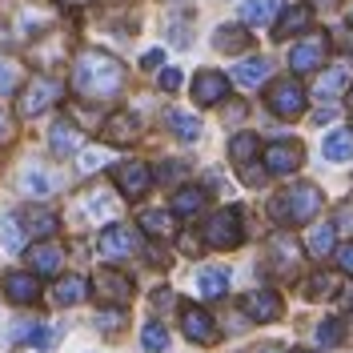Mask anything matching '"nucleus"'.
I'll return each mask as SVG.
<instances>
[{
	"instance_id": "nucleus-1",
	"label": "nucleus",
	"mask_w": 353,
	"mask_h": 353,
	"mask_svg": "<svg viewBox=\"0 0 353 353\" xmlns=\"http://www.w3.org/2000/svg\"><path fill=\"white\" fill-rule=\"evenodd\" d=\"M72 88L81 97H88V101H109V97H117L125 88V65L112 52L88 48L72 65Z\"/></svg>"
},
{
	"instance_id": "nucleus-2",
	"label": "nucleus",
	"mask_w": 353,
	"mask_h": 353,
	"mask_svg": "<svg viewBox=\"0 0 353 353\" xmlns=\"http://www.w3.org/2000/svg\"><path fill=\"white\" fill-rule=\"evenodd\" d=\"M317 213H321V189L309 185V181L289 185L285 193L273 201V217L285 221V225H305V221H313Z\"/></svg>"
},
{
	"instance_id": "nucleus-3",
	"label": "nucleus",
	"mask_w": 353,
	"mask_h": 353,
	"mask_svg": "<svg viewBox=\"0 0 353 353\" xmlns=\"http://www.w3.org/2000/svg\"><path fill=\"white\" fill-rule=\"evenodd\" d=\"M65 97V85L61 81H52V77H32L24 92L17 97V112L21 117H41L44 109H52L57 101Z\"/></svg>"
},
{
	"instance_id": "nucleus-4",
	"label": "nucleus",
	"mask_w": 353,
	"mask_h": 353,
	"mask_svg": "<svg viewBox=\"0 0 353 353\" xmlns=\"http://www.w3.org/2000/svg\"><path fill=\"white\" fill-rule=\"evenodd\" d=\"M241 237V209H221L205 221V245H213V249H237Z\"/></svg>"
},
{
	"instance_id": "nucleus-5",
	"label": "nucleus",
	"mask_w": 353,
	"mask_h": 353,
	"mask_svg": "<svg viewBox=\"0 0 353 353\" xmlns=\"http://www.w3.org/2000/svg\"><path fill=\"white\" fill-rule=\"evenodd\" d=\"M97 249H101L105 261H125V257H132L141 249V233L132 225H109V229H101Z\"/></svg>"
},
{
	"instance_id": "nucleus-6",
	"label": "nucleus",
	"mask_w": 353,
	"mask_h": 353,
	"mask_svg": "<svg viewBox=\"0 0 353 353\" xmlns=\"http://www.w3.org/2000/svg\"><path fill=\"white\" fill-rule=\"evenodd\" d=\"M265 101H269L273 117H281V121H297V117L305 112V92H301L297 81H277V85L269 88Z\"/></svg>"
},
{
	"instance_id": "nucleus-7",
	"label": "nucleus",
	"mask_w": 353,
	"mask_h": 353,
	"mask_svg": "<svg viewBox=\"0 0 353 353\" xmlns=\"http://www.w3.org/2000/svg\"><path fill=\"white\" fill-rule=\"evenodd\" d=\"M112 181H117V189L125 193V197H145L149 193V185H153V169L145 165V161H121L117 169H112Z\"/></svg>"
},
{
	"instance_id": "nucleus-8",
	"label": "nucleus",
	"mask_w": 353,
	"mask_h": 353,
	"mask_svg": "<svg viewBox=\"0 0 353 353\" xmlns=\"http://www.w3.org/2000/svg\"><path fill=\"white\" fill-rule=\"evenodd\" d=\"M225 92H229V77L217 72V68H201L197 77H193V101H197L201 109L221 105V101H225Z\"/></svg>"
},
{
	"instance_id": "nucleus-9",
	"label": "nucleus",
	"mask_w": 353,
	"mask_h": 353,
	"mask_svg": "<svg viewBox=\"0 0 353 353\" xmlns=\"http://www.w3.org/2000/svg\"><path fill=\"white\" fill-rule=\"evenodd\" d=\"M325 48H330V37H321V32H313L305 41L293 44V52H289V65L293 72H313V68L325 61Z\"/></svg>"
},
{
	"instance_id": "nucleus-10",
	"label": "nucleus",
	"mask_w": 353,
	"mask_h": 353,
	"mask_svg": "<svg viewBox=\"0 0 353 353\" xmlns=\"http://www.w3.org/2000/svg\"><path fill=\"white\" fill-rule=\"evenodd\" d=\"M301 161H305L301 145H293V141H277V145H269V149H265V173L285 176V173H293Z\"/></svg>"
},
{
	"instance_id": "nucleus-11",
	"label": "nucleus",
	"mask_w": 353,
	"mask_h": 353,
	"mask_svg": "<svg viewBox=\"0 0 353 353\" xmlns=\"http://www.w3.org/2000/svg\"><path fill=\"white\" fill-rule=\"evenodd\" d=\"M92 289H97V297L109 301V305H125L132 297V281L125 273H117V269H101L97 281H92Z\"/></svg>"
},
{
	"instance_id": "nucleus-12",
	"label": "nucleus",
	"mask_w": 353,
	"mask_h": 353,
	"mask_svg": "<svg viewBox=\"0 0 353 353\" xmlns=\"http://www.w3.org/2000/svg\"><path fill=\"white\" fill-rule=\"evenodd\" d=\"M241 309L249 321H277L281 317V297L273 289H253V293H245Z\"/></svg>"
},
{
	"instance_id": "nucleus-13",
	"label": "nucleus",
	"mask_w": 353,
	"mask_h": 353,
	"mask_svg": "<svg viewBox=\"0 0 353 353\" xmlns=\"http://www.w3.org/2000/svg\"><path fill=\"white\" fill-rule=\"evenodd\" d=\"M181 330L189 341H197V345H209V341H217V325H213V317L197 305H185L181 309Z\"/></svg>"
},
{
	"instance_id": "nucleus-14",
	"label": "nucleus",
	"mask_w": 353,
	"mask_h": 353,
	"mask_svg": "<svg viewBox=\"0 0 353 353\" xmlns=\"http://www.w3.org/2000/svg\"><path fill=\"white\" fill-rule=\"evenodd\" d=\"M350 85H353V65L350 61H337V65H330L325 72H321V81H317V97H321V101H337Z\"/></svg>"
},
{
	"instance_id": "nucleus-15",
	"label": "nucleus",
	"mask_w": 353,
	"mask_h": 353,
	"mask_svg": "<svg viewBox=\"0 0 353 353\" xmlns=\"http://www.w3.org/2000/svg\"><path fill=\"white\" fill-rule=\"evenodd\" d=\"M4 297L8 301H17V305H32L37 297H41V281L32 277V273H4Z\"/></svg>"
},
{
	"instance_id": "nucleus-16",
	"label": "nucleus",
	"mask_w": 353,
	"mask_h": 353,
	"mask_svg": "<svg viewBox=\"0 0 353 353\" xmlns=\"http://www.w3.org/2000/svg\"><path fill=\"white\" fill-rule=\"evenodd\" d=\"M28 265H32V273L52 277V273H61V265H65V249H61V245H52V241L32 245V249H28Z\"/></svg>"
},
{
	"instance_id": "nucleus-17",
	"label": "nucleus",
	"mask_w": 353,
	"mask_h": 353,
	"mask_svg": "<svg viewBox=\"0 0 353 353\" xmlns=\"http://www.w3.org/2000/svg\"><path fill=\"white\" fill-rule=\"evenodd\" d=\"M137 132H141L137 112H112L105 121V141L109 145H129V141H137Z\"/></svg>"
},
{
	"instance_id": "nucleus-18",
	"label": "nucleus",
	"mask_w": 353,
	"mask_h": 353,
	"mask_svg": "<svg viewBox=\"0 0 353 353\" xmlns=\"http://www.w3.org/2000/svg\"><path fill=\"white\" fill-rule=\"evenodd\" d=\"M269 265H273L277 273H293V269H297V241H293L289 233H277V237L269 241Z\"/></svg>"
},
{
	"instance_id": "nucleus-19",
	"label": "nucleus",
	"mask_w": 353,
	"mask_h": 353,
	"mask_svg": "<svg viewBox=\"0 0 353 353\" xmlns=\"http://www.w3.org/2000/svg\"><path fill=\"white\" fill-rule=\"evenodd\" d=\"M197 293L205 297V301H217V297H225L229 293V273L225 269H217V265H205L197 273Z\"/></svg>"
},
{
	"instance_id": "nucleus-20",
	"label": "nucleus",
	"mask_w": 353,
	"mask_h": 353,
	"mask_svg": "<svg viewBox=\"0 0 353 353\" xmlns=\"http://www.w3.org/2000/svg\"><path fill=\"white\" fill-rule=\"evenodd\" d=\"M48 145H52V153L57 157H72L77 149H81V132H77L72 121H57L52 132H48Z\"/></svg>"
},
{
	"instance_id": "nucleus-21",
	"label": "nucleus",
	"mask_w": 353,
	"mask_h": 353,
	"mask_svg": "<svg viewBox=\"0 0 353 353\" xmlns=\"http://www.w3.org/2000/svg\"><path fill=\"white\" fill-rule=\"evenodd\" d=\"M265 77H269V61H265V57H245V61L233 65V81L241 88H257Z\"/></svg>"
},
{
	"instance_id": "nucleus-22",
	"label": "nucleus",
	"mask_w": 353,
	"mask_h": 353,
	"mask_svg": "<svg viewBox=\"0 0 353 353\" xmlns=\"http://www.w3.org/2000/svg\"><path fill=\"white\" fill-rule=\"evenodd\" d=\"M12 337H17V341H28L32 350H52V345L61 341V330H57V325H17Z\"/></svg>"
},
{
	"instance_id": "nucleus-23",
	"label": "nucleus",
	"mask_w": 353,
	"mask_h": 353,
	"mask_svg": "<svg viewBox=\"0 0 353 353\" xmlns=\"http://www.w3.org/2000/svg\"><path fill=\"white\" fill-rule=\"evenodd\" d=\"M321 153H325V161H333V165L353 161V132L350 129L330 132V137H325V145H321Z\"/></svg>"
},
{
	"instance_id": "nucleus-24",
	"label": "nucleus",
	"mask_w": 353,
	"mask_h": 353,
	"mask_svg": "<svg viewBox=\"0 0 353 353\" xmlns=\"http://www.w3.org/2000/svg\"><path fill=\"white\" fill-rule=\"evenodd\" d=\"M169 209H173L176 217H197L201 209H205V189H197V185H185V189H176Z\"/></svg>"
},
{
	"instance_id": "nucleus-25",
	"label": "nucleus",
	"mask_w": 353,
	"mask_h": 353,
	"mask_svg": "<svg viewBox=\"0 0 353 353\" xmlns=\"http://www.w3.org/2000/svg\"><path fill=\"white\" fill-rule=\"evenodd\" d=\"M273 17H277V0H245L241 4V21L249 28H265Z\"/></svg>"
},
{
	"instance_id": "nucleus-26",
	"label": "nucleus",
	"mask_w": 353,
	"mask_h": 353,
	"mask_svg": "<svg viewBox=\"0 0 353 353\" xmlns=\"http://www.w3.org/2000/svg\"><path fill=\"white\" fill-rule=\"evenodd\" d=\"M85 297H88L85 277H65V281H57V289H52V301L57 305H81Z\"/></svg>"
},
{
	"instance_id": "nucleus-27",
	"label": "nucleus",
	"mask_w": 353,
	"mask_h": 353,
	"mask_svg": "<svg viewBox=\"0 0 353 353\" xmlns=\"http://www.w3.org/2000/svg\"><path fill=\"white\" fill-rule=\"evenodd\" d=\"M81 209H85V217H92V221H109L112 213H117V201H112L105 189H97V193H85Z\"/></svg>"
},
{
	"instance_id": "nucleus-28",
	"label": "nucleus",
	"mask_w": 353,
	"mask_h": 353,
	"mask_svg": "<svg viewBox=\"0 0 353 353\" xmlns=\"http://www.w3.org/2000/svg\"><path fill=\"white\" fill-rule=\"evenodd\" d=\"M21 221H24V229H28L32 237H52V233H57V225H61L57 213H48V209H28Z\"/></svg>"
},
{
	"instance_id": "nucleus-29",
	"label": "nucleus",
	"mask_w": 353,
	"mask_h": 353,
	"mask_svg": "<svg viewBox=\"0 0 353 353\" xmlns=\"http://www.w3.org/2000/svg\"><path fill=\"white\" fill-rule=\"evenodd\" d=\"M24 233H28V229H24V221L17 217V213H8V217L0 221V241H4L8 253H21L24 249Z\"/></svg>"
},
{
	"instance_id": "nucleus-30",
	"label": "nucleus",
	"mask_w": 353,
	"mask_h": 353,
	"mask_svg": "<svg viewBox=\"0 0 353 353\" xmlns=\"http://www.w3.org/2000/svg\"><path fill=\"white\" fill-rule=\"evenodd\" d=\"M333 241H337V229H333V225H313L305 245H309V253H313V257H330Z\"/></svg>"
},
{
	"instance_id": "nucleus-31",
	"label": "nucleus",
	"mask_w": 353,
	"mask_h": 353,
	"mask_svg": "<svg viewBox=\"0 0 353 353\" xmlns=\"http://www.w3.org/2000/svg\"><path fill=\"white\" fill-rule=\"evenodd\" d=\"M21 189L28 193V197H48V193H52L57 185H52V176L44 173V169H37V165H32V169H24Z\"/></svg>"
},
{
	"instance_id": "nucleus-32",
	"label": "nucleus",
	"mask_w": 353,
	"mask_h": 353,
	"mask_svg": "<svg viewBox=\"0 0 353 353\" xmlns=\"http://www.w3.org/2000/svg\"><path fill=\"white\" fill-rule=\"evenodd\" d=\"M257 149H261V141H257L253 132H237V137L229 141V157H233L237 165H249V161L257 157Z\"/></svg>"
},
{
	"instance_id": "nucleus-33",
	"label": "nucleus",
	"mask_w": 353,
	"mask_h": 353,
	"mask_svg": "<svg viewBox=\"0 0 353 353\" xmlns=\"http://www.w3.org/2000/svg\"><path fill=\"white\" fill-rule=\"evenodd\" d=\"M141 229L153 233V237H169V233H173V213H165V209H145V213H141Z\"/></svg>"
},
{
	"instance_id": "nucleus-34",
	"label": "nucleus",
	"mask_w": 353,
	"mask_h": 353,
	"mask_svg": "<svg viewBox=\"0 0 353 353\" xmlns=\"http://www.w3.org/2000/svg\"><path fill=\"white\" fill-rule=\"evenodd\" d=\"M305 24H309V4H293L285 17H281V24H277L273 32H277V37L285 41V37H293V32H301Z\"/></svg>"
},
{
	"instance_id": "nucleus-35",
	"label": "nucleus",
	"mask_w": 353,
	"mask_h": 353,
	"mask_svg": "<svg viewBox=\"0 0 353 353\" xmlns=\"http://www.w3.org/2000/svg\"><path fill=\"white\" fill-rule=\"evenodd\" d=\"M165 121H169V129H173L181 141H197V137H201V121H197V117H189V112L173 109Z\"/></svg>"
},
{
	"instance_id": "nucleus-36",
	"label": "nucleus",
	"mask_w": 353,
	"mask_h": 353,
	"mask_svg": "<svg viewBox=\"0 0 353 353\" xmlns=\"http://www.w3.org/2000/svg\"><path fill=\"white\" fill-rule=\"evenodd\" d=\"M213 44H217V52H233V48H245L249 44V32L245 28H233V24H221L217 32H213Z\"/></svg>"
},
{
	"instance_id": "nucleus-37",
	"label": "nucleus",
	"mask_w": 353,
	"mask_h": 353,
	"mask_svg": "<svg viewBox=\"0 0 353 353\" xmlns=\"http://www.w3.org/2000/svg\"><path fill=\"white\" fill-rule=\"evenodd\" d=\"M141 345H145L149 353H165L169 350V330H165L161 321H149V325L141 330Z\"/></svg>"
},
{
	"instance_id": "nucleus-38",
	"label": "nucleus",
	"mask_w": 353,
	"mask_h": 353,
	"mask_svg": "<svg viewBox=\"0 0 353 353\" xmlns=\"http://www.w3.org/2000/svg\"><path fill=\"white\" fill-rule=\"evenodd\" d=\"M305 293L313 297V301L333 297V293H337V277H330V273H313V277H309V285H305Z\"/></svg>"
},
{
	"instance_id": "nucleus-39",
	"label": "nucleus",
	"mask_w": 353,
	"mask_h": 353,
	"mask_svg": "<svg viewBox=\"0 0 353 353\" xmlns=\"http://www.w3.org/2000/svg\"><path fill=\"white\" fill-rule=\"evenodd\" d=\"M341 337H345V325H341V321H337V317H330V321H321V325H317V341H321V345H341Z\"/></svg>"
},
{
	"instance_id": "nucleus-40",
	"label": "nucleus",
	"mask_w": 353,
	"mask_h": 353,
	"mask_svg": "<svg viewBox=\"0 0 353 353\" xmlns=\"http://www.w3.org/2000/svg\"><path fill=\"white\" fill-rule=\"evenodd\" d=\"M165 28H169L173 44H181V48L189 44V17H169V24H165Z\"/></svg>"
},
{
	"instance_id": "nucleus-41",
	"label": "nucleus",
	"mask_w": 353,
	"mask_h": 353,
	"mask_svg": "<svg viewBox=\"0 0 353 353\" xmlns=\"http://www.w3.org/2000/svg\"><path fill=\"white\" fill-rule=\"evenodd\" d=\"M105 165V149H85L81 153V173H97Z\"/></svg>"
},
{
	"instance_id": "nucleus-42",
	"label": "nucleus",
	"mask_w": 353,
	"mask_h": 353,
	"mask_svg": "<svg viewBox=\"0 0 353 353\" xmlns=\"http://www.w3.org/2000/svg\"><path fill=\"white\" fill-rule=\"evenodd\" d=\"M12 88H17V65L0 61V92H12Z\"/></svg>"
},
{
	"instance_id": "nucleus-43",
	"label": "nucleus",
	"mask_w": 353,
	"mask_h": 353,
	"mask_svg": "<svg viewBox=\"0 0 353 353\" xmlns=\"http://www.w3.org/2000/svg\"><path fill=\"white\" fill-rule=\"evenodd\" d=\"M161 88H165V92H176V88H181V68H165V72H161Z\"/></svg>"
},
{
	"instance_id": "nucleus-44",
	"label": "nucleus",
	"mask_w": 353,
	"mask_h": 353,
	"mask_svg": "<svg viewBox=\"0 0 353 353\" xmlns=\"http://www.w3.org/2000/svg\"><path fill=\"white\" fill-rule=\"evenodd\" d=\"M97 325H101V330H121V313H117V309H112V313H101V317H97Z\"/></svg>"
},
{
	"instance_id": "nucleus-45",
	"label": "nucleus",
	"mask_w": 353,
	"mask_h": 353,
	"mask_svg": "<svg viewBox=\"0 0 353 353\" xmlns=\"http://www.w3.org/2000/svg\"><path fill=\"white\" fill-rule=\"evenodd\" d=\"M337 261H341V269H345V273L353 277V241H350V245H341V253H337Z\"/></svg>"
},
{
	"instance_id": "nucleus-46",
	"label": "nucleus",
	"mask_w": 353,
	"mask_h": 353,
	"mask_svg": "<svg viewBox=\"0 0 353 353\" xmlns=\"http://www.w3.org/2000/svg\"><path fill=\"white\" fill-rule=\"evenodd\" d=\"M181 173H185V165L173 161V165H161V173H157V176H161V181H173V176H181Z\"/></svg>"
},
{
	"instance_id": "nucleus-47",
	"label": "nucleus",
	"mask_w": 353,
	"mask_h": 353,
	"mask_svg": "<svg viewBox=\"0 0 353 353\" xmlns=\"http://www.w3.org/2000/svg\"><path fill=\"white\" fill-rule=\"evenodd\" d=\"M161 61H165V52H161V48H149V52H145V68H157Z\"/></svg>"
},
{
	"instance_id": "nucleus-48",
	"label": "nucleus",
	"mask_w": 353,
	"mask_h": 353,
	"mask_svg": "<svg viewBox=\"0 0 353 353\" xmlns=\"http://www.w3.org/2000/svg\"><path fill=\"white\" fill-rule=\"evenodd\" d=\"M153 305L161 309V305H173V293H169V289H157L153 293Z\"/></svg>"
},
{
	"instance_id": "nucleus-49",
	"label": "nucleus",
	"mask_w": 353,
	"mask_h": 353,
	"mask_svg": "<svg viewBox=\"0 0 353 353\" xmlns=\"http://www.w3.org/2000/svg\"><path fill=\"white\" fill-rule=\"evenodd\" d=\"M313 121H317V125H325V121H333V109H317V112H313Z\"/></svg>"
},
{
	"instance_id": "nucleus-50",
	"label": "nucleus",
	"mask_w": 353,
	"mask_h": 353,
	"mask_svg": "<svg viewBox=\"0 0 353 353\" xmlns=\"http://www.w3.org/2000/svg\"><path fill=\"white\" fill-rule=\"evenodd\" d=\"M257 353H285V350H281V345H261Z\"/></svg>"
},
{
	"instance_id": "nucleus-51",
	"label": "nucleus",
	"mask_w": 353,
	"mask_h": 353,
	"mask_svg": "<svg viewBox=\"0 0 353 353\" xmlns=\"http://www.w3.org/2000/svg\"><path fill=\"white\" fill-rule=\"evenodd\" d=\"M4 132H8V117H4V112H0V137H4Z\"/></svg>"
},
{
	"instance_id": "nucleus-52",
	"label": "nucleus",
	"mask_w": 353,
	"mask_h": 353,
	"mask_svg": "<svg viewBox=\"0 0 353 353\" xmlns=\"http://www.w3.org/2000/svg\"><path fill=\"white\" fill-rule=\"evenodd\" d=\"M321 4H333V0H321Z\"/></svg>"
},
{
	"instance_id": "nucleus-53",
	"label": "nucleus",
	"mask_w": 353,
	"mask_h": 353,
	"mask_svg": "<svg viewBox=\"0 0 353 353\" xmlns=\"http://www.w3.org/2000/svg\"><path fill=\"white\" fill-rule=\"evenodd\" d=\"M350 24H353V12H350Z\"/></svg>"
},
{
	"instance_id": "nucleus-54",
	"label": "nucleus",
	"mask_w": 353,
	"mask_h": 353,
	"mask_svg": "<svg viewBox=\"0 0 353 353\" xmlns=\"http://www.w3.org/2000/svg\"><path fill=\"white\" fill-rule=\"evenodd\" d=\"M297 353H309V350H297Z\"/></svg>"
},
{
	"instance_id": "nucleus-55",
	"label": "nucleus",
	"mask_w": 353,
	"mask_h": 353,
	"mask_svg": "<svg viewBox=\"0 0 353 353\" xmlns=\"http://www.w3.org/2000/svg\"><path fill=\"white\" fill-rule=\"evenodd\" d=\"M350 101H353V97H350Z\"/></svg>"
}]
</instances>
